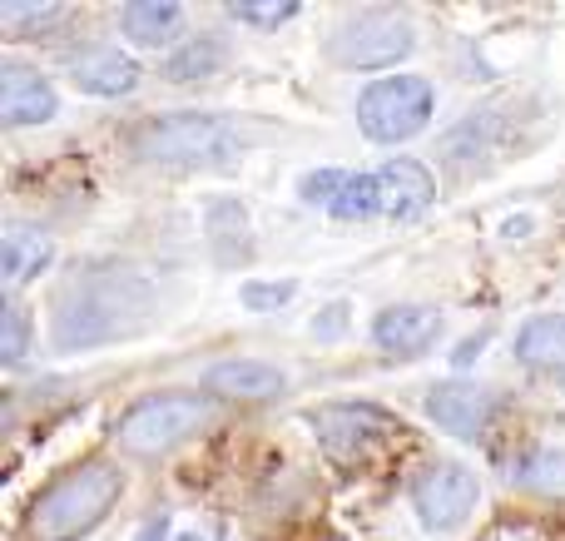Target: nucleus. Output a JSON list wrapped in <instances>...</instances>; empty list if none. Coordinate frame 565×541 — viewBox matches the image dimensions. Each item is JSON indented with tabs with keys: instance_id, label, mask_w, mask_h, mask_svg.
I'll return each instance as SVG.
<instances>
[{
	"instance_id": "1",
	"label": "nucleus",
	"mask_w": 565,
	"mask_h": 541,
	"mask_svg": "<svg viewBox=\"0 0 565 541\" xmlns=\"http://www.w3.org/2000/svg\"><path fill=\"white\" fill-rule=\"evenodd\" d=\"M149 314V288L135 274H85L75 278L55 308V348L60 353H79V348L125 338L145 323Z\"/></svg>"
},
{
	"instance_id": "2",
	"label": "nucleus",
	"mask_w": 565,
	"mask_h": 541,
	"mask_svg": "<svg viewBox=\"0 0 565 541\" xmlns=\"http://www.w3.org/2000/svg\"><path fill=\"white\" fill-rule=\"evenodd\" d=\"M135 149L145 165L164 169H224L238 165L248 149L244 129L224 115H204V109H184V115L149 119L135 135Z\"/></svg>"
},
{
	"instance_id": "3",
	"label": "nucleus",
	"mask_w": 565,
	"mask_h": 541,
	"mask_svg": "<svg viewBox=\"0 0 565 541\" xmlns=\"http://www.w3.org/2000/svg\"><path fill=\"white\" fill-rule=\"evenodd\" d=\"M125 492V467L115 463H85L65 473L40 502L30 507V537L35 541H79L89 537Z\"/></svg>"
},
{
	"instance_id": "4",
	"label": "nucleus",
	"mask_w": 565,
	"mask_h": 541,
	"mask_svg": "<svg viewBox=\"0 0 565 541\" xmlns=\"http://www.w3.org/2000/svg\"><path fill=\"white\" fill-rule=\"evenodd\" d=\"M214 417V397L209 393H154L139 397L115 427V447L125 457L139 463H154V457L174 453L179 443L199 433V427Z\"/></svg>"
},
{
	"instance_id": "5",
	"label": "nucleus",
	"mask_w": 565,
	"mask_h": 541,
	"mask_svg": "<svg viewBox=\"0 0 565 541\" xmlns=\"http://www.w3.org/2000/svg\"><path fill=\"white\" fill-rule=\"evenodd\" d=\"M431 109H437V95L422 75H387L362 89L358 125L372 145H402L431 125Z\"/></svg>"
},
{
	"instance_id": "6",
	"label": "nucleus",
	"mask_w": 565,
	"mask_h": 541,
	"mask_svg": "<svg viewBox=\"0 0 565 541\" xmlns=\"http://www.w3.org/2000/svg\"><path fill=\"white\" fill-rule=\"evenodd\" d=\"M417 50V25L402 10H362L342 20L328 40V55L342 70H387Z\"/></svg>"
},
{
	"instance_id": "7",
	"label": "nucleus",
	"mask_w": 565,
	"mask_h": 541,
	"mask_svg": "<svg viewBox=\"0 0 565 541\" xmlns=\"http://www.w3.org/2000/svg\"><path fill=\"white\" fill-rule=\"evenodd\" d=\"M481 502V482L471 467L461 463H431L427 473L412 482V507H417L427 532H457Z\"/></svg>"
},
{
	"instance_id": "8",
	"label": "nucleus",
	"mask_w": 565,
	"mask_h": 541,
	"mask_svg": "<svg viewBox=\"0 0 565 541\" xmlns=\"http://www.w3.org/2000/svg\"><path fill=\"white\" fill-rule=\"evenodd\" d=\"M312 427H318V443L332 457H362L377 437L392 433V417L367 403H332V407H318Z\"/></svg>"
},
{
	"instance_id": "9",
	"label": "nucleus",
	"mask_w": 565,
	"mask_h": 541,
	"mask_svg": "<svg viewBox=\"0 0 565 541\" xmlns=\"http://www.w3.org/2000/svg\"><path fill=\"white\" fill-rule=\"evenodd\" d=\"M497 413V393L477 383H437L427 393V417L451 437H481Z\"/></svg>"
},
{
	"instance_id": "10",
	"label": "nucleus",
	"mask_w": 565,
	"mask_h": 541,
	"mask_svg": "<svg viewBox=\"0 0 565 541\" xmlns=\"http://www.w3.org/2000/svg\"><path fill=\"white\" fill-rule=\"evenodd\" d=\"M441 338V314L437 308H422V304H397V308H382L372 318V343L392 358H417L427 353L431 343Z\"/></svg>"
},
{
	"instance_id": "11",
	"label": "nucleus",
	"mask_w": 565,
	"mask_h": 541,
	"mask_svg": "<svg viewBox=\"0 0 565 541\" xmlns=\"http://www.w3.org/2000/svg\"><path fill=\"white\" fill-rule=\"evenodd\" d=\"M70 79H75V89H85V95L119 99L139 85V60L115 45H85L70 55Z\"/></svg>"
},
{
	"instance_id": "12",
	"label": "nucleus",
	"mask_w": 565,
	"mask_h": 541,
	"mask_svg": "<svg viewBox=\"0 0 565 541\" xmlns=\"http://www.w3.org/2000/svg\"><path fill=\"white\" fill-rule=\"evenodd\" d=\"M60 95L45 75H35L30 65H0V119L10 129L20 125H45L55 119Z\"/></svg>"
},
{
	"instance_id": "13",
	"label": "nucleus",
	"mask_w": 565,
	"mask_h": 541,
	"mask_svg": "<svg viewBox=\"0 0 565 541\" xmlns=\"http://www.w3.org/2000/svg\"><path fill=\"white\" fill-rule=\"evenodd\" d=\"M377 184H382V214L387 219H417L437 199V179L417 159H387L377 169Z\"/></svg>"
},
{
	"instance_id": "14",
	"label": "nucleus",
	"mask_w": 565,
	"mask_h": 541,
	"mask_svg": "<svg viewBox=\"0 0 565 541\" xmlns=\"http://www.w3.org/2000/svg\"><path fill=\"white\" fill-rule=\"evenodd\" d=\"M204 388L214 397H238V403H264V397H278L288 388L282 368L258 363V358H228V363H214L204 373Z\"/></svg>"
},
{
	"instance_id": "15",
	"label": "nucleus",
	"mask_w": 565,
	"mask_h": 541,
	"mask_svg": "<svg viewBox=\"0 0 565 541\" xmlns=\"http://www.w3.org/2000/svg\"><path fill=\"white\" fill-rule=\"evenodd\" d=\"M50 258H55V244H50L45 229L10 224L6 229V244H0V278H6V288L15 294V288H25L30 278L50 264Z\"/></svg>"
},
{
	"instance_id": "16",
	"label": "nucleus",
	"mask_w": 565,
	"mask_h": 541,
	"mask_svg": "<svg viewBox=\"0 0 565 541\" xmlns=\"http://www.w3.org/2000/svg\"><path fill=\"white\" fill-rule=\"evenodd\" d=\"M119 30L145 50L174 45L179 30H184V6H174V0H135V6H125V15H119Z\"/></svg>"
},
{
	"instance_id": "17",
	"label": "nucleus",
	"mask_w": 565,
	"mask_h": 541,
	"mask_svg": "<svg viewBox=\"0 0 565 541\" xmlns=\"http://www.w3.org/2000/svg\"><path fill=\"white\" fill-rule=\"evenodd\" d=\"M218 70H228V45L218 35H194L179 50H169L159 75H164L169 85H199V79H214Z\"/></svg>"
},
{
	"instance_id": "18",
	"label": "nucleus",
	"mask_w": 565,
	"mask_h": 541,
	"mask_svg": "<svg viewBox=\"0 0 565 541\" xmlns=\"http://www.w3.org/2000/svg\"><path fill=\"white\" fill-rule=\"evenodd\" d=\"M516 358L536 373L565 378V314H541L516 333Z\"/></svg>"
},
{
	"instance_id": "19",
	"label": "nucleus",
	"mask_w": 565,
	"mask_h": 541,
	"mask_svg": "<svg viewBox=\"0 0 565 541\" xmlns=\"http://www.w3.org/2000/svg\"><path fill=\"white\" fill-rule=\"evenodd\" d=\"M511 487L546 502H565V447H531L511 463Z\"/></svg>"
},
{
	"instance_id": "20",
	"label": "nucleus",
	"mask_w": 565,
	"mask_h": 541,
	"mask_svg": "<svg viewBox=\"0 0 565 541\" xmlns=\"http://www.w3.org/2000/svg\"><path fill=\"white\" fill-rule=\"evenodd\" d=\"M60 20H70V6H55V0H50V6H20V0H6V6H0V25H6V35H15V40L50 35Z\"/></svg>"
},
{
	"instance_id": "21",
	"label": "nucleus",
	"mask_w": 565,
	"mask_h": 541,
	"mask_svg": "<svg viewBox=\"0 0 565 541\" xmlns=\"http://www.w3.org/2000/svg\"><path fill=\"white\" fill-rule=\"evenodd\" d=\"M377 214H382L377 174H348L338 204H332V219H342V224H367V219H377Z\"/></svg>"
},
{
	"instance_id": "22",
	"label": "nucleus",
	"mask_w": 565,
	"mask_h": 541,
	"mask_svg": "<svg viewBox=\"0 0 565 541\" xmlns=\"http://www.w3.org/2000/svg\"><path fill=\"white\" fill-rule=\"evenodd\" d=\"M298 10H302L298 0H234L228 20H238V25H248V30H278V25H288Z\"/></svg>"
},
{
	"instance_id": "23",
	"label": "nucleus",
	"mask_w": 565,
	"mask_h": 541,
	"mask_svg": "<svg viewBox=\"0 0 565 541\" xmlns=\"http://www.w3.org/2000/svg\"><path fill=\"white\" fill-rule=\"evenodd\" d=\"M25 353H30V314L20 304H6V314H0V363L15 368Z\"/></svg>"
},
{
	"instance_id": "24",
	"label": "nucleus",
	"mask_w": 565,
	"mask_h": 541,
	"mask_svg": "<svg viewBox=\"0 0 565 541\" xmlns=\"http://www.w3.org/2000/svg\"><path fill=\"white\" fill-rule=\"evenodd\" d=\"M292 294H298V284H292V278H278V284H258V278H254V284L238 288V304L254 308V314H274V308H282Z\"/></svg>"
},
{
	"instance_id": "25",
	"label": "nucleus",
	"mask_w": 565,
	"mask_h": 541,
	"mask_svg": "<svg viewBox=\"0 0 565 541\" xmlns=\"http://www.w3.org/2000/svg\"><path fill=\"white\" fill-rule=\"evenodd\" d=\"M342 184H348V174L342 169H318V174H302V184H298V194H302V204H338V194H342Z\"/></svg>"
},
{
	"instance_id": "26",
	"label": "nucleus",
	"mask_w": 565,
	"mask_h": 541,
	"mask_svg": "<svg viewBox=\"0 0 565 541\" xmlns=\"http://www.w3.org/2000/svg\"><path fill=\"white\" fill-rule=\"evenodd\" d=\"M342 318H348V314H342V304H332L328 318H322V323H312V333H318V338H332V333L342 328Z\"/></svg>"
},
{
	"instance_id": "27",
	"label": "nucleus",
	"mask_w": 565,
	"mask_h": 541,
	"mask_svg": "<svg viewBox=\"0 0 565 541\" xmlns=\"http://www.w3.org/2000/svg\"><path fill=\"white\" fill-rule=\"evenodd\" d=\"M164 532H169V522H164V517H159V522H149L145 532H139V541H164Z\"/></svg>"
}]
</instances>
